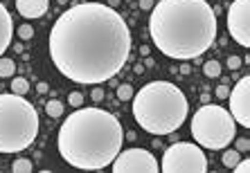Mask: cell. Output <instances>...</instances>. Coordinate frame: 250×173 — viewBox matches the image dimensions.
I'll return each mask as SVG.
<instances>
[{
  "mask_svg": "<svg viewBox=\"0 0 250 173\" xmlns=\"http://www.w3.org/2000/svg\"><path fill=\"white\" fill-rule=\"evenodd\" d=\"M50 58L65 79L97 86L120 75L131 57V29L108 5L79 2L54 20Z\"/></svg>",
  "mask_w": 250,
  "mask_h": 173,
  "instance_id": "cell-1",
  "label": "cell"
},
{
  "mask_svg": "<svg viewBox=\"0 0 250 173\" xmlns=\"http://www.w3.org/2000/svg\"><path fill=\"white\" fill-rule=\"evenodd\" d=\"M153 45L174 61H194L219 36L216 12L208 0H160L151 9Z\"/></svg>",
  "mask_w": 250,
  "mask_h": 173,
  "instance_id": "cell-2",
  "label": "cell"
},
{
  "mask_svg": "<svg viewBox=\"0 0 250 173\" xmlns=\"http://www.w3.org/2000/svg\"><path fill=\"white\" fill-rule=\"evenodd\" d=\"M124 128L113 113L104 108H79L59 128V153L70 167L102 171L122 151Z\"/></svg>",
  "mask_w": 250,
  "mask_h": 173,
  "instance_id": "cell-3",
  "label": "cell"
},
{
  "mask_svg": "<svg viewBox=\"0 0 250 173\" xmlns=\"http://www.w3.org/2000/svg\"><path fill=\"white\" fill-rule=\"evenodd\" d=\"M189 104L171 81H151L133 95V119L151 135H174L185 124Z\"/></svg>",
  "mask_w": 250,
  "mask_h": 173,
  "instance_id": "cell-4",
  "label": "cell"
},
{
  "mask_svg": "<svg viewBox=\"0 0 250 173\" xmlns=\"http://www.w3.org/2000/svg\"><path fill=\"white\" fill-rule=\"evenodd\" d=\"M39 113L23 95H0V153H21L39 135Z\"/></svg>",
  "mask_w": 250,
  "mask_h": 173,
  "instance_id": "cell-5",
  "label": "cell"
},
{
  "mask_svg": "<svg viewBox=\"0 0 250 173\" xmlns=\"http://www.w3.org/2000/svg\"><path fill=\"white\" fill-rule=\"evenodd\" d=\"M237 121L230 110L216 104H203L192 115V137L201 149L223 151L234 142Z\"/></svg>",
  "mask_w": 250,
  "mask_h": 173,
  "instance_id": "cell-6",
  "label": "cell"
},
{
  "mask_svg": "<svg viewBox=\"0 0 250 173\" xmlns=\"http://www.w3.org/2000/svg\"><path fill=\"white\" fill-rule=\"evenodd\" d=\"M163 173H205L208 157L203 149L192 142H176L163 155Z\"/></svg>",
  "mask_w": 250,
  "mask_h": 173,
  "instance_id": "cell-7",
  "label": "cell"
},
{
  "mask_svg": "<svg viewBox=\"0 0 250 173\" xmlns=\"http://www.w3.org/2000/svg\"><path fill=\"white\" fill-rule=\"evenodd\" d=\"M111 169L115 173H158L160 164L151 151L126 149L117 153V157L111 162Z\"/></svg>",
  "mask_w": 250,
  "mask_h": 173,
  "instance_id": "cell-8",
  "label": "cell"
},
{
  "mask_svg": "<svg viewBox=\"0 0 250 173\" xmlns=\"http://www.w3.org/2000/svg\"><path fill=\"white\" fill-rule=\"evenodd\" d=\"M228 34L241 47L250 45V0H234L228 7Z\"/></svg>",
  "mask_w": 250,
  "mask_h": 173,
  "instance_id": "cell-9",
  "label": "cell"
},
{
  "mask_svg": "<svg viewBox=\"0 0 250 173\" xmlns=\"http://www.w3.org/2000/svg\"><path fill=\"white\" fill-rule=\"evenodd\" d=\"M230 101V115L239 126L250 128V77H241L239 83L232 88V93L228 95Z\"/></svg>",
  "mask_w": 250,
  "mask_h": 173,
  "instance_id": "cell-10",
  "label": "cell"
},
{
  "mask_svg": "<svg viewBox=\"0 0 250 173\" xmlns=\"http://www.w3.org/2000/svg\"><path fill=\"white\" fill-rule=\"evenodd\" d=\"M16 9L23 18H41L50 9V0H16Z\"/></svg>",
  "mask_w": 250,
  "mask_h": 173,
  "instance_id": "cell-11",
  "label": "cell"
},
{
  "mask_svg": "<svg viewBox=\"0 0 250 173\" xmlns=\"http://www.w3.org/2000/svg\"><path fill=\"white\" fill-rule=\"evenodd\" d=\"M12 36H14L12 14L7 12V7L0 2V54H5V50L12 45Z\"/></svg>",
  "mask_w": 250,
  "mask_h": 173,
  "instance_id": "cell-12",
  "label": "cell"
},
{
  "mask_svg": "<svg viewBox=\"0 0 250 173\" xmlns=\"http://www.w3.org/2000/svg\"><path fill=\"white\" fill-rule=\"evenodd\" d=\"M203 72H205V77H208V79H216V77H221L223 68H221V63H219L216 58H212V61H205Z\"/></svg>",
  "mask_w": 250,
  "mask_h": 173,
  "instance_id": "cell-13",
  "label": "cell"
},
{
  "mask_svg": "<svg viewBox=\"0 0 250 173\" xmlns=\"http://www.w3.org/2000/svg\"><path fill=\"white\" fill-rule=\"evenodd\" d=\"M239 160H241V153H239L237 149H228V146L223 149V157H221V162L226 164L228 169H232Z\"/></svg>",
  "mask_w": 250,
  "mask_h": 173,
  "instance_id": "cell-14",
  "label": "cell"
},
{
  "mask_svg": "<svg viewBox=\"0 0 250 173\" xmlns=\"http://www.w3.org/2000/svg\"><path fill=\"white\" fill-rule=\"evenodd\" d=\"M14 72H16V63H14L12 58L0 57V79H9Z\"/></svg>",
  "mask_w": 250,
  "mask_h": 173,
  "instance_id": "cell-15",
  "label": "cell"
},
{
  "mask_svg": "<svg viewBox=\"0 0 250 173\" xmlns=\"http://www.w3.org/2000/svg\"><path fill=\"white\" fill-rule=\"evenodd\" d=\"M27 90H29V81L25 79V77H16V79H12V93H16V95H27Z\"/></svg>",
  "mask_w": 250,
  "mask_h": 173,
  "instance_id": "cell-16",
  "label": "cell"
},
{
  "mask_svg": "<svg viewBox=\"0 0 250 173\" xmlns=\"http://www.w3.org/2000/svg\"><path fill=\"white\" fill-rule=\"evenodd\" d=\"M32 162L27 160V157H18V160H14L12 164V171L14 173H32Z\"/></svg>",
  "mask_w": 250,
  "mask_h": 173,
  "instance_id": "cell-17",
  "label": "cell"
},
{
  "mask_svg": "<svg viewBox=\"0 0 250 173\" xmlns=\"http://www.w3.org/2000/svg\"><path fill=\"white\" fill-rule=\"evenodd\" d=\"M45 113L50 117H61V115H63V104H61V101H57V99H50V101L45 104Z\"/></svg>",
  "mask_w": 250,
  "mask_h": 173,
  "instance_id": "cell-18",
  "label": "cell"
},
{
  "mask_svg": "<svg viewBox=\"0 0 250 173\" xmlns=\"http://www.w3.org/2000/svg\"><path fill=\"white\" fill-rule=\"evenodd\" d=\"M135 90L131 83H122V86H117V99L120 101H128V99H133Z\"/></svg>",
  "mask_w": 250,
  "mask_h": 173,
  "instance_id": "cell-19",
  "label": "cell"
},
{
  "mask_svg": "<svg viewBox=\"0 0 250 173\" xmlns=\"http://www.w3.org/2000/svg\"><path fill=\"white\" fill-rule=\"evenodd\" d=\"M32 36H34V27H32L29 23H25V25H21V27H18V38L29 40Z\"/></svg>",
  "mask_w": 250,
  "mask_h": 173,
  "instance_id": "cell-20",
  "label": "cell"
},
{
  "mask_svg": "<svg viewBox=\"0 0 250 173\" xmlns=\"http://www.w3.org/2000/svg\"><path fill=\"white\" fill-rule=\"evenodd\" d=\"M234 149H237L239 153H248V151H250V139L248 137H237V142H234Z\"/></svg>",
  "mask_w": 250,
  "mask_h": 173,
  "instance_id": "cell-21",
  "label": "cell"
},
{
  "mask_svg": "<svg viewBox=\"0 0 250 173\" xmlns=\"http://www.w3.org/2000/svg\"><path fill=\"white\" fill-rule=\"evenodd\" d=\"M68 104L72 106V108H79V106L83 104V95H82V93H70Z\"/></svg>",
  "mask_w": 250,
  "mask_h": 173,
  "instance_id": "cell-22",
  "label": "cell"
},
{
  "mask_svg": "<svg viewBox=\"0 0 250 173\" xmlns=\"http://www.w3.org/2000/svg\"><path fill=\"white\" fill-rule=\"evenodd\" d=\"M228 70H232V72H234V70H239V68H241V58H239L237 57V54H232V57H228Z\"/></svg>",
  "mask_w": 250,
  "mask_h": 173,
  "instance_id": "cell-23",
  "label": "cell"
},
{
  "mask_svg": "<svg viewBox=\"0 0 250 173\" xmlns=\"http://www.w3.org/2000/svg\"><path fill=\"white\" fill-rule=\"evenodd\" d=\"M232 169H234L237 173H248V171H250V162H248V160H239Z\"/></svg>",
  "mask_w": 250,
  "mask_h": 173,
  "instance_id": "cell-24",
  "label": "cell"
},
{
  "mask_svg": "<svg viewBox=\"0 0 250 173\" xmlns=\"http://www.w3.org/2000/svg\"><path fill=\"white\" fill-rule=\"evenodd\" d=\"M228 95H230V88H228V83H221V86L216 88V97H219V99H228Z\"/></svg>",
  "mask_w": 250,
  "mask_h": 173,
  "instance_id": "cell-25",
  "label": "cell"
},
{
  "mask_svg": "<svg viewBox=\"0 0 250 173\" xmlns=\"http://www.w3.org/2000/svg\"><path fill=\"white\" fill-rule=\"evenodd\" d=\"M90 99H93L95 104L102 101V99H104V90H102V88H93V90H90Z\"/></svg>",
  "mask_w": 250,
  "mask_h": 173,
  "instance_id": "cell-26",
  "label": "cell"
},
{
  "mask_svg": "<svg viewBox=\"0 0 250 173\" xmlns=\"http://www.w3.org/2000/svg\"><path fill=\"white\" fill-rule=\"evenodd\" d=\"M153 5H156V2H153V0H140V9H153Z\"/></svg>",
  "mask_w": 250,
  "mask_h": 173,
  "instance_id": "cell-27",
  "label": "cell"
},
{
  "mask_svg": "<svg viewBox=\"0 0 250 173\" xmlns=\"http://www.w3.org/2000/svg\"><path fill=\"white\" fill-rule=\"evenodd\" d=\"M36 93H39V95H45L47 93V83H45V81H39V83H36Z\"/></svg>",
  "mask_w": 250,
  "mask_h": 173,
  "instance_id": "cell-28",
  "label": "cell"
},
{
  "mask_svg": "<svg viewBox=\"0 0 250 173\" xmlns=\"http://www.w3.org/2000/svg\"><path fill=\"white\" fill-rule=\"evenodd\" d=\"M181 75H189V65H187V63L181 65Z\"/></svg>",
  "mask_w": 250,
  "mask_h": 173,
  "instance_id": "cell-29",
  "label": "cell"
},
{
  "mask_svg": "<svg viewBox=\"0 0 250 173\" xmlns=\"http://www.w3.org/2000/svg\"><path fill=\"white\" fill-rule=\"evenodd\" d=\"M201 101H203V104H209V95H208V93H203V97H201Z\"/></svg>",
  "mask_w": 250,
  "mask_h": 173,
  "instance_id": "cell-30",
  "label": "cell"
},
{
  "mask_svg": "<svg viewBox=\"0 0 250 173\" xmlns=\"http://www.w3.org/2000/svg\"><path fill=\"white\" fill-rule=\"evenodd\" d=\"M117 5H120V0H108V7H113V9H115Z\"/></svg>",
  "mask_w": 250,
  "mask_h": 173,
  "instance_id": "cell-31",
  "label": "cell"
}]
</instances>
